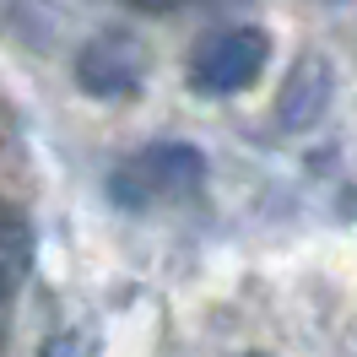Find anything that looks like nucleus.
I'll return each instance as SVG.
<instances>
[{
    "mask_svg": "<svg viewBox=\"0 0 357 357\" xmlns=\"http://www.w3.org/2000/svg\"><path fill=\"white\" fill-rule=\"evenodd\" d=\"M266 66H271V33L238 22L201 38V49L190 54V87L206 98H233V92L255 87Z\"/></svg>",
    "mask_w": 357,
    "mask_h": 357,
    "instance_id": "2",
    "label": "nucleus"
},
{
    "mask_svg": "<svg viewBox=\"0 0 357 357\" xmlns=\"http://www.w3.org/2000/svg\"><path fill=\"white\" fill-rule=\"evenodd\" d=\"M141 82H146V49H141L135 33H119V27H114V33H98V38H87L82 54H76V87L92 92V98H103V103L135 98Z\"/></svg>",
    "mask_w": 357,
    "mask_h": 357,
    "instance_id": "3",
    "label": "nucleus"
},
{
    "mask_svg": "<svg viewBox=\"0 0 357 357\" xmlns=\"http://www.w3.org/2000/svg\"><path fill=\"white\" fill-rule=\"evenodd\" d=\"M135 11H168V6H174V0H130Z\"/></svg>",
    "mask_w": 357,
    "mask_h": 357,
    "instance_id": "5",
    "label": "nucleus"
},
{
    "mask_svg": "<svg viewBox=\"0 0 357 357\" xmlns=\"http://www.w3.org/2000/svg\"><path fill=\"white\" fill-rule=\"evenodd\" d=\"M331 92H335L331 60H325L319 49L298 54V66L287 70V82H282V92H276V125H282L287 135L314 130V125L325 119V109H331Z\"/></svg>",
    "mask_w": 357,
    "mask_h": 357,
    "instance_id": "4",
    "label": "nucleus"
},
{
    "mask_svg": "<svg viewBox=\"0 0 357 357\" xmlns=\"http://www.w3.org/2000/svg\"><path fill=\"white\" fill-rule=\"evenodd\" d=\"M206 184V157L190 141H162L135 152L130 162H119V174L109 178V195L119 206H146V201H184Z\"/></svg>",
    "mask_w": 357,
    "mask_h": 357,
    "instance_id": "1",
    "label": "nucleus"
}]
</instances>
